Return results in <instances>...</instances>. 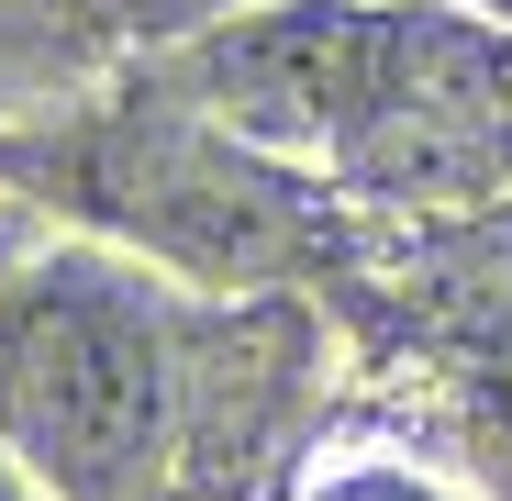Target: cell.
Wrapping results in <instances>:
<instances>
[{
    "label": "cell",
    "mask_w": 512,
    "mask_h": 501,
    "mask_svg": "<svg viewBox=\"0 0 512 501\" xmlns=\"http://www.w3.org/2000/svg\"><path fill=\"white\" fill-rule=\"evenodd\" d=\"M301 312L190 290L90 223L0 201V457L45 501H179L279 435Z\"/></svg>",
    "instance_id": "obj_1"
},
{
    "label": "cell",
    "mask_w": 512,
    "mask_h": 501,
    "mask_svg": "<svg viewBox=\"0 0 512 501\" xmlns=\"http://www.w3.org/2000/svg\"><path fill=\"white\" fill-rule=\"evenodd\" d=\"M12 179L56 223H90V234L134 245V257L179 268L190 290H234V301L334 257V212H323L312 167L223 134L201 101L167 90L156 67L123 101H101V112L56 123L45 145H23Z\"/></svg>",
    "instance_id": "obj_2"
},
{
    "label": "cell",
    "mask_w": 512,
    "mask_h": 501,
    "mask_svg": "<svg viewBox=\"0 0 512 501\" xmlns=\"http://www.w3.org/2000/svg\"><path fill=\"white\" fill-rule=\"evenodd\" d=\"M446 379H457V412H468V446L490 468H512V290L479 301L446 334Z\"/></svg>",
    "instance_id": "obj_3"
},
{
    "label": "cell",
    "mask_w": 512,
    "mask_h": 501,
    "mask_svg": "<svg viewBox=\"0 0 512 501\" xmlns=\"http://www.w3.org/2000/svg\"><path fill=\"white\" fill-rule=\"evenodd\" d=\"M290 501H468V490L412 468V457H346V468H312Z\"/></svg>",
    "instance_id": "obj_4"
},
{
    "label": "cell",
    "mask_w": 512,
    "mask_h": 501,
    "mask_svg": "<svg viewBox=\"0 0 512 501\" xmlns=\"http://www.w3.org/2000/svg\"><path fill=\"white\" fill-rule=\"evenodd\" d=\"M212 12H245V0H179V23H212Z\"/></svg>",
    "instance_id": "obj_5"
},
{
    "label": "cell",
    "mask_w": 512,
    "mask_h": 501,
    "mask_svg": "<svg viewBox=\"0 0 512 501\" xmlns=\"http://www.w3.org/2000/svg\"><path fill=\"white\" fill-rule=\"evenodd\" d=\"M479 12H512V0H479Z\"/></svg>",
    "instance_id": "obj_6"
}]
</instances>
